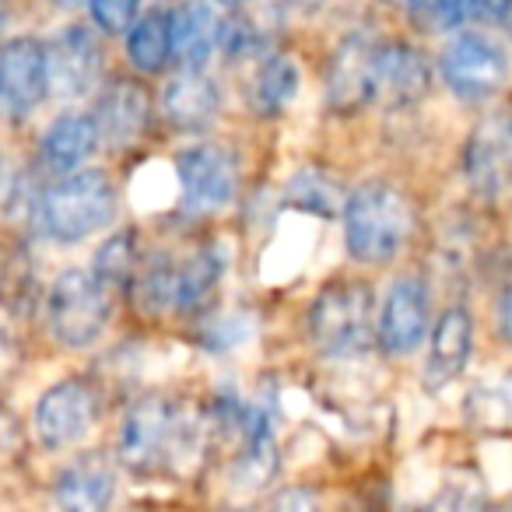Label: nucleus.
I'll list each match as a JSON object with an SVG mask.
<instances>
[{
	"label": "nucleus",
	"mask_w": 512,
	"mask_h": 512,
	"mask_svg": "<svg viewBox=\"0 0 512 512\" xmlns=\"http://www.w3.org/2000/svg\"><path fill=\"white\" fill-rule=\"evenodd\" d=\"M207 435H211L207 414L165 397H144L123 418L116 453L137 474H155V470L186 474L204 460Z\"/></svg>",
	"instance_id": "obj_1"
},
{
	"label": "nucleus",
	"mask_w": 512,
	"mask_h": 512,
	"mask_svg": "<svg viewBox=\"0 0 512 512\" xmlns=\"http://www.w3.org/2000/svg\"><path fill=\"white\" fill-rule=\"evenodd\" d=\"M344 246L355 256L358 264L383 267L404 249L407 235H411L414 214L411 200L390 183H369L355 186L344 197Z\"/></svg>",
	"instance_id": "obj_2"
},
{
	"label": "nucleus",
	"mask_w": 512,
	"mask_h": 512,
	"mask_svg": "<svg viewBox=\"0 0 512 512\" xmlns=\"http://www.w3.org/2000/svg\"><path fill=\"white\" fill-rule=\"evenodd\" d=\"M116 218V186L102 169L64 172L39 197V225L53 242H81Z\"/></svg>",
	"instance_id": "obj_3"
},
{
	"label": "nucleus",
	"mask_w": 512,
	"mask_h": 512,
	"mask_svg": "<svg viewBox=\"0 0 512 512\" xmlns=\"http://www.w3.org/2000/svg\"><path fill=\"white\" fill-rule=\"evenodd\" d=\"M309 337L323 355L355 358L376 337V299L358 281L327 285L309 306Z\"/></svg>",
	"instance_id": "obj_4"
},
{
	"label": "nucleus",
	"mask_w": 512,
	"mask_h": 512,
	"mask_svg": "<svg viewBox=\"0 0 512 512\" xmlns=\"http://www.w3.org/2000/svg\"><path fill=\"white\" fill-rule=\"evenodd\" d=\"M109 288L92 271H64L46 295V320L64 348H88L109 323Z\"/></svg>",
	"instance_id": "obj_5"
},
{
	"label": "nucleus",
	"mask_w": 512,
	"mask_h": 512,
	"mask_svg": "<svg viewBox=\"0 0 512 512\" xmlns=\"http://www.w3.org/2000/svg\"><path fill=\"white\" fill-rule=\"evenodd\" d=\"M439 74L456 99L481 102L509 81V57L495 39L456 29V36L439 53Z\"/></svg>",
	"instance_id": "obj_6"
},
{
	"label": "nucleus",
	"mask_w": 512,
	"mask_h": 512,
	"mask_svg": "<svg viewBox=\"0 0 512 512\" xmlns=\"http://www.w3.org/2000/svg\"><path fill=\"white\" fill-rule=\"evenodd\" d=\"M176 186L190 214H214L235 197L239 165L221 144H193L176 155Z\"/></svg>",
	"instance_id": "obj_7"
},
{
	"label": "nucleus",
	"mask_w": 512,
	"mask_h": 512,
	"mask_svg": "<svg viewBox=\"0 0 512 512\" xmlns=\"http://www.w3.org/2000/svg\"><path fill=\"white\" fill-rule=\"evenodd\" d=\"M102 414V400L88 379H60L36 404V435L46 449L78 446L95 428Z\"/></svg>",
	"instance_id": "obj_8"
},
{
	"label": "nucleus",
	"mask_w": 512,
	"mask_h": 512,
	"mask_svg": "<svg viewBox=\"0 0 512 512\" xmlns=\"http://www.w3.org/2000/svg\"><path fill=\"white\" fill-rule=\"evenodd\" d=\"M50 95L46 43L36 36H18L0 46V113L8 120H25Z\"/></svg>",
	"instance_id": "obj_9"
},
{
	"label": "nucleus",
	"mask_w": 512,
	"mask_h": 512,
	"mask_svg": "<svg viewBox=\"0 0 512 512\" xmlns=\"http://www.w3.org/2000/svg\"><path fill=\"white\" fill-rule=\"evenodd\" d=\"M46 71H50V92L60 99H81L95 92L102 78V46L92 29L67 25L46 43Z\"/></svg>",
	"instance_id": "obj_10"
},
{
	"label": "nucleus",
	"mask_w": 512,
	"mask_h": 512,
	"mask_svg": "<svg viewBox=\"0 0 512 512\" xmlns=\"http://www.w3.org/2000/svg\"><path fill=\"white\" fill-rule=\"evenodd\" d=\"M379 348L393 358H407L428 337V288L421 278H397L376 313Z\"/></svg>",
	"instance_id": "obj_11"
},
{
	"label": "nucleus",
	"mask_w": 512,
	"mask_h": 512,
	"mask_svg": "<svg viewBox=\"0 0 512 512\" xmlns=\"http://www.w3.org/2000/svg\"><path fill=\"white\" fill-rule=\"evenodd\" d=\"M463 176L481 197H495L512 183V116L491 113L474 127L463 148Z\"/></svg>",
	"instance_id": "obj_12"
},
{
	"label": "nucleus",
	"mask_w": 512,
	"mask_h": 512,
	"mask_svg": "<svg viewBox=\"0 0 512 512\" xmlns=\"http://www.w3.org/2000/svg\"><path fill=\"white\" fill-rule=\"evenodd\" d=\"M432 88V64L407 43H379L372 50V99L404 109L421 102Z\"/></svg>",
	"instance_id": "obj_13"
},
{
	"label": "nucleus",
	"mask_w": 512,
	"mask_h": 512,
	"mask_svg": "<svg viewBox=\"0 0 512 512\" xmlns=\"http://www.w3.org/2000/svg\"><path fill=\"white\" fill-rule=\"evenodd\" d=\"M92 116H95V127H99L102 144H109V148H130L151 123V95L141 81L116 78L102 88Z\"/></svg>",
	"instance_id": "obj_14"
},
{
	"label": "nucleus",
	"mask_w": 512,
	"mask_h": 512,
	"mask_svg": "<svg viewBox=\"0 0 512 512\" xmlns=\"http://www.w3.org/2000/svg\"><path fill=\"white\" fill-rule=\"evenodd\" d=\"M474 351V320H470L467 306H449L432 327V344H428L425 358V390H446L449 383L463 376Z\"/></svg>",
	"instance_id": "obj_15"
},
{
	"label": "nucleus",
	"mask_w": 512,
	"mask_h": 512,
	"mask_svg": "<svg viewBox=\"0 0 512 512\" xmlns=\"http://www.w3.org/2000/svg\"><path fill=\"white\" fill-rule=\"evenodd\" d=\"M162 113L179 134H200L221 113V92L200 67H183L162 88Z\"/></svg>",
	"instance_id": "obj_16"
},
{
	"label": "nucleus",
	"mask_w": 512,
	"mask_h": 512,
	"mask_svg": "<svg viewBox=\"0 0 512 512\" xmlns=\"http://www.w3.org/2000/svg\"><path fill=\"white\" fill-rule=\"evenodd\" d=\"M372 50L376 46L362 36L341 39L327 64V102L334 113L351 116L372 102Z\"/></svg>",
	"instance_id": "obj_17"
},
{
	"label": "nucleus",
	"mask_w": 512,
	"mask_h": 512,
	"mask_svg": "<svg viewBox=\"0 0 512 512\" xmlns=\"http://www.w3.org/2000/svg\"><path fill=\"white\" fill-rule=\"evenodd\" d=\"M99 127H95V116L88 113H64L46 127L43 141H39V158H43L46 172L53 176H64L74 172L95 155L99 148Z\"/></svg>",
	"instance_id": "obj_18"
},
{
	"label": "nucleus",
	"mask_w": 512,
	"mask_h": 512,
	"mask_svg": "<svg viewBox=\"0 0 512 512\" xmlns=\"http://www.w3.org/2000/svg\"><path fill=\"white\" fill-rule=\"evenodd\" d=\"M116 470L102 453H85L57 477V505L74 512H99L113 502Z\"/></svg>",
	"instance_id": "obj_19"
},
{
	"label": "nucleus",
	"mask_w": 512,
	"mask_h": 512,
	"mask_svg": "<svg viewBox=\"0 0 512 512\" xmlns=\"http://www.w3.org/2000/svg\"><path fill=\"white\" fill-rule=\"evenodd\" d=\"M299 85H302V74L295 57H288V53H267V57H260L253 78H249L246 102L253 109V116L274 120V116H281L295 102Z\"/></svg>",
	"instance_id": "obj_20"
},
{
	"label": "nucleus",
	"mask_w": 512,
	"mask_h": 512,
	"mask_svg": "<svg viewBox=\"0 0 512 512\" xmlns=\"http://www.w3.org/2000/svg\"><path fill=\"white\" fill-rule=\"evenodd\" d=\"M172 22V60L183 67H204L218 50V11L207 0H186L183 8L169 11Z\"/></svg>",
	"instance_id": "obj_21"
},
{
	"label": "nucleus",
	"mask_w": 512,
	"mask_h": 512,
	"mask_svg": "<svg viewBox=\"0 0 512 512\" xmlns=\"http://www.w3.org/2000/svg\"><path fill=\"white\" fill-rule=\"evenodd\" d=\"M127 57L141 74H158L172 60V22L169 11L155 8L134 18L127 29Z\"/></svg>",
	"instance_id": "obj_22"
},
{
	"label": "nucleus",
	"mask_w": 512,
	"mask_h": 512,
	"mask_svg": "<svg viewBox=\"0 0 512 512\" xmlns=\"http://www.w3.org/2000/svg\"><path fill=\"white\" fill-rule=\"evenodd\" d=\"M274 474H278V446H274L271 428L246 439L242 446H235L232 474H228V484H232L235 495H253V491L267 488Z\"/></svg>",
	"instance_id": "obj_23"
},
{
	"label": "nucleus",
	"mask_w": 512,
	"mask_h": 512,
	"mask_svg": "<svg viewBox=\"0 0 512 512\" xmlns=\"http://www.w3.org/2000/svg\"><path fill=\"white\" fill-rule=\"evenodd\" d=\"M221 281V256L214 249H197L176 264V295H172V313H197L207 295Z\"/></svg>",
	"instance_id": "obj_24"
},
{
	"label": "nucleus",
	"mask_w": 512,
	"mask_h": 512,
	"mask_svg": "<svg viewBox=\"0 0 512 512\" xmlns=\"http://www.w3.org/2000/svg\"><path fill=\"white\" fill-rule=\"evenodd\" d=\"M141 264V249H137V235L134 232H116L95 253V267L92 274L102 281L106 288H130Z\"/></svg>",
	"instance_id": "obj_25"
},
{
	"label": "nucleus",
	"mask_w": 512,
	"mask_h": 512,
	"mask_svg": "<svg viewBox=\"0 0 512 512\" xmlns=\"http://www.w3.org/2000/svg\"><path fill=\"white\" fill-rule=\"evenodd\" d=\"M130 288H134V302L141 313H148V316L172 313L176 264H169V260H158V264H148V267L137 264V274H134V281H130Z\"/></svg>",
	"instance_id": "obj_26"
},
{
	"label": "nucleus",
	"mask_w": 512,
	"mask_h": 512,
	"mask_svg": "<svg viewBox=\"0 0 512 512\" xmlns=\"http://www.w3.org/2000/svg\"><path fill=\"white\" fill-rule=\"evenodd\" d=\"M264 39H267V32L260 29V22H256L253 15H246V11H235V15L218 22V50L232 60L264 53Z\"/></svg>",
	"instance_id": "obj_27"
},
{
	"label": "nucleus",
	"mask_w": 512,
	"mask_h": 512,
	"mask_svg": "<svg viewBox=\"0 0 512 512\" xmlns=\"http://www.w3.org/2000/svg\"><path fill=\"white\" fill-rule=\"evenodd\" d=\"M288 197H292L295 207L313 211V214H334L337 204H344L341 190H337L323 172H299V176H292Z\"/></svg>",
	"instance_id": "obj_28"
},
{
	"label": "nucleus",
	"mask_w": 512,
	"mask_h": 512,
	"mask_svg": "<svg viewBox=\"0 0 512 512\" xmlns=\"http://www.w3.org/2000/svg\"><path fill=\"white\" fill-rule=\"evenodd\" d=\"M421 32H456L467 22V0H404Z\"/></svg>",
	"instance_id": "obj_29"
},
{
	"label": "nucleus",
	"mask_w": 512,
	"mask_h": 512,
	"mask_svg": "<svg viewBox=\"0 0 512 512\" xmlns=\"http://www.w3.org/2000/svg\"><path fill=\"white\" fill-rule=\"evenodd\" d=\"M88 15H92L95 29L106 36H123L141 15V0H88Z\"/></svg>",
	"instance_id": "obj_30"
},
{
	"label": "nucleus",
	"mask_w": 512,
	"mask_h": 512,
	"mask_svg": "<svg viewBox=\"0 0 512 512\" xmlns=\"http://www.w3.org/2000/svg\"><path fill=\"white\" fill-rule=\"evenodd\" d=\"M467 18L477 25H505L512 18V0H467Z\"/></svg>",
	"instance_id": "obj_31"
},
{
	"label": "nucleus",
	"mask_w": 512,
	"mask_h": 512,
	"mask_svg": "<svg viewBox=\"0 0 512 512\" xmlns=\"http://www.w3.org/2000/svg\"><path fill=\"white\" fill-rule=\"evenodd\" d=\"M498 320H502L505 344H509V348H512V285L505 288V295H502V309H498Z\"/></svg>",
	"instance_id": "obj_32"
},
{
	"label": "nucleus",
	"mask_w": 512,
	"mask_h": 512,
	"mask_svg": "<svg viewBox=\"0 0 512 512\" xmlns=\"http://www.w3.org/2000/svg\"><path fill=\"white\" fill-rule=\"evenodd\" d=\"M274 505H278V509H288V505H313V498L299 495V491H285V495L274 498Z\"/></svg>",
	"instance_id": "obj_33"
},
{
	"label": "nucleus",
	"mask_w": 512,
	"mask_h": 512,
	"mask_svg": "<svg viewBox=\"0 0 512 512\" xmlns=\"http://www.w3.org/2000/svg\"><path fill=\"white\" fill-rule=\"evenodd\" d=\"M50 4H53V8H78V4H88V0H50Z\"/></svg>",
	"instance_id": "obj_34"
},
{
	"label": "nucleus",
	"mask_w": 512,
	"mask_h": 512,
	"mask_svg": "<svg viewBox=\"0 0 512 512\" xmlns=\"http://www.w3.org/2000/svg\"><path fill=\"white\" fill-rule=\"evenodd\" d=\"M295 4H299V8H306V11H316V8H323L327 0H295Z\"/></svg>",
	"instance_id": "obj_35"
},
{
	"label": "nucleus",
	"mask_w": 512,
	"mask_h": 512,
	"mask_svg": "<svg viewBox=\"0 0 512 512\" xmlns=\"http://www.w3.org/2000/svg\"><path fill=\"white\" fill-rule=\"evenodd\" d=\"M4 22H8V11H4V0H0V29H4Z\"/></svg>",
	"instance_id": "obj_36"
},
{
	"label": "nucleus",
	"mask_w": 512,
	"mask_h": 512,
	"mask_svg": "<svg viewBox=\"0 0 512 512\" xmlns=\"http://www.w3.org/2000/svg\"><path fill=\"white\" fill-rule=\"evenodd\" d=\"M214 4H232L235 8V4H242V0H214Z\"/></svg>",
	"instance_id": "obj_37"
},
{
	"label": "nucleus",
	"mask_w": 512,
	"mask_h": 512,
	"mask_svg": "<svg viewBox=\"0 0 512 512\" xmlns=\"http://www.w3.org/2000/svg\"><path fill=\"white\" fill-rule=\"evenodd\" d=\"M393 4H400V8H404V0H393Z\"/></svg>",
	"instance_id": "obj_38"
}]
</instances>
